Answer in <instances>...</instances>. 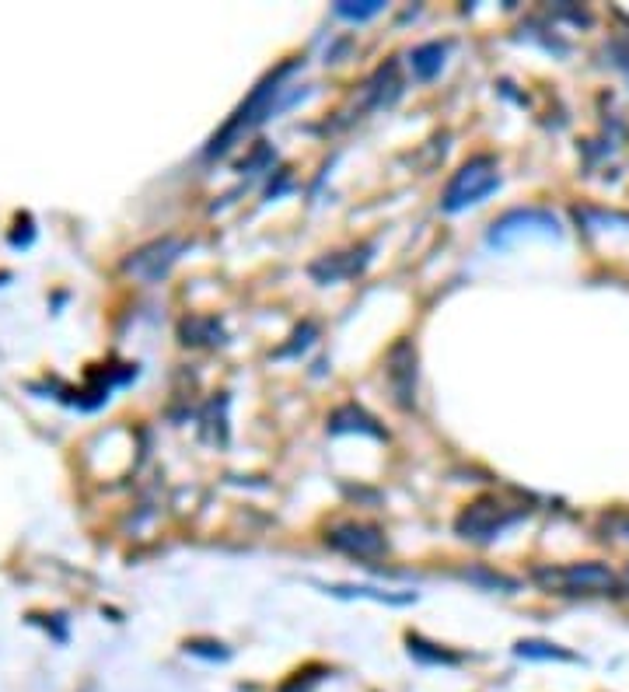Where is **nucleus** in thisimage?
<instances>
[{
  "label": "nucleus",
  "instance_id": "6e6552de",
  "mask_svg": "<svg viewBox=\"0 0 629 692\" xmlns=\"http://www.w3.org/2000/svg\"><path fill=\"white\" fill-rule=\"evenodd\" d=\"M381 11V0H367V4L353 7V4H339L336 14H343V18H371V14Z\"/></svg>",
  "mask_w": 629,
  "mask_h": 692
},
{
  "label": "nucleus",
  "instance_id": "7ed1b4c3",
  "mask_svg": "<svg viewBox=\"0 0 629 692\" xmlns=\"http://www.w3.org/2000/svg\"><path fill=\"white\" fill-rule=\"evenodd\" d=\"M507 521H514V514H504L500 511V504L483 500V504H472L469 511L458 518V532H462L465 539H469V535L472 539H493Z\"/></svg>",
  "mask_w": 629,
  "mask_h": 692
},
{
  "label": "nucleus",
  "instance_id": "f03ea898",
  "mask_svg": "<svg viewBox=\"0 0 629 692\" xmlns=\"http://www.w3.org/2000/svg\"><path fill=\"white\" fill-rule=\"evenodd\" d=\"M539 581H549V588L560 591H609L616 588L612 570L598 567V563H574L563 570H542Z\"/></svg>",
  "mask_w": 629,
  "mask_h": 692
},
{
  "label": "nucleus",
  "instance_id": "39448f33",
  "mask_svg": "<svg viewBox=\"0 0 629 692\" xmlns=\"http://www.w3.org/2000/svg\"><path fill=\"white\" fill-rule=\"evenodd\" d=\"M329 542L343 553H357V556H378L385 549V539H381L374 528L367 525H343L329 535Z\"/></svg>",
  "mask_w": 629,
  "mask_h": 692
},
{
  "label": "nucleus",
  "instance_id": "f257e3e1",
  "mask_svg": "<svg viewBox=\"0 0 629 692\" xmlns=\"http://www.w3.org/2000/svg\"><path fill=\"white\" fill-rule=\"evenodd\" d=\"M497 189V161L493 158H472L462 165V172L451 179L448 193H444V210L455 214V210H465L472 203L486 200V196Z\"/></svg>",
  "mask_w": 629,
  "mask_h": 692
},
{
  "label": "nucleus",
  "instance_id": "423d86ee",
  "mask_svg": "<svg viewBox=\"0 0 629 692\" xmlns=\"http://www.w3.org/2000/svg\"><path fill=\"white\" fill-rule=\"evenodd\" d=\"M388 378H392V388L395 395H399L402 406H409L413 402V388H416V353H409L406 364H402V343L392 350V357H388Z\"/></svg>",
  "mask_w": 629,
  "mask_h": 692
},
{
  "label": "nucleus",
  "instance_id": "0eeeda50",
  "mask_svg": "<svg viewBox=\"0 0 629 692\" xmlns=\"http://www.w3.org/2000/svg\"><path fill=\"white\" fill-rule=\"evenodd\" d=\"M441 63H444V46H441V42H430V46H420L413 53V70L420 77H434L437 70H441Z\"/></svg>",
  "mask_w": 629,
  "mask_h": 692
},
{
  "label": "nucleus",
  "instance_id": "20e7f679",
  "mask_svg": "<svg viewBox=\"0 0 629 692\" xmlns=\"http://www.w3.org/2000/svg\"><path fill=\"white\" fill-rule=\"evenodd\" d=\"M179 252H182V245L175 242V238H165V242H154V245L140 249L137 256L130 259V270L140 273L144 280H158L161 273H165L168 266H172L175 259H179Z\"/></svg>",
  "mask_w": 629,
  "mask_h": 692
}]
</instances>
